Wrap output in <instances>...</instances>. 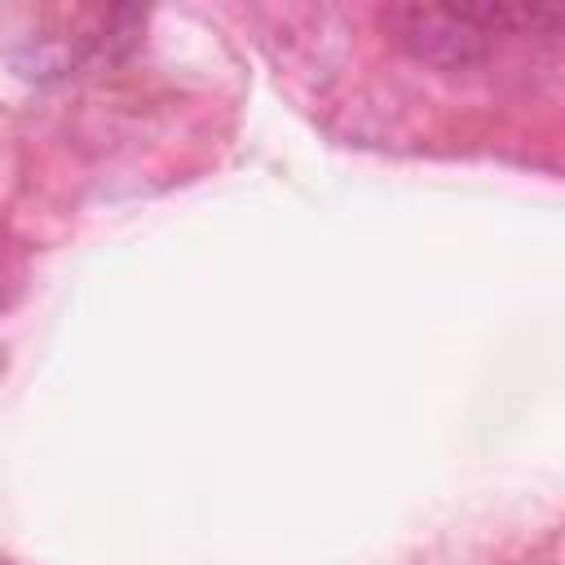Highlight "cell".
I'll return each mask as SVG.
<instances>
[{"label":"cell","mask_w":565,"mask_h":565,"mask_svg":"<svg viewBox=\"0 0 565 565\" xmlns=\"http://www.w3.org/2000/svg\"><path fill=\"white\" fill-rule=\"evenodd\" d=\"M393 40L424 66L468 71L486 62L499 26L490 4H393L384 9Z\"/></svg>","instance_id":"cell-1"}]
</instances>
